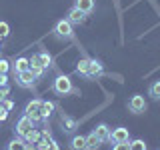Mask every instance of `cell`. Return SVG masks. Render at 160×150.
Here are the masks:
<instances>
[{"label":"cell","mask_w":160,"mask_h":150,"mask_svg":"<svg viewBox=\"0 0 160 150\" xmlns=\"http://www.w3.org/2000/svg\"><path fill=\"white\" fill-rule=\"evenodd\" d=\"M40 104H42V100L40 98H34V100H30V102L26 104V108H24V114L32 120L34 124H38V122H42V114H40Z\"/></svg>","instance_id":"2"},{"label":"cell","mask_w":160,"mask_h":150,"mask_svg":"<svg viewBox=\"0 0 160 150\" xmlns=\"http://www.w3.org/2000/svg\"><path fill=\"white\" fill-rule=\"evenodd\" d=\"M128 146H130V150H148L146 148V142H144L142 138H130L128 140Z\"/></svg>","instance_id":"18"},{"label":"cell","mask_w":160,"mask_h":150,"mask_svg":"<svg viewBox=\"0 0 160 150\" xmlns=\"http://www.w3.org/2000/svg\"><path fill=\"white\" fill-rule=\"evenodd\" d=\"M8 74H0V86H8Z\"/></svg>","instance_id":"31"},{"label":"cell","mask_w":160,"mask_h":150,"mask_svg":"<svg viewBox=\"0 0 160 150\" xmlns=\"http://www.w3.org/2000/svg\"><path fill=\"white\" fill-rule=\"evenodd\" d=\"M112 150H130V146H128V142H114Z\"/></svg>","instance_id":"27"},{"label":"cell","mask_w":160,"mask_h":150,"mask_svg":"<svg viewBox=\"0 0 160 150\" xmlns=\"http://www.w3.org/2000/svg\"><path fill=\"white\" fill-rule=\"evenodd\" d=\"M78 10H82L84 14H90L94 10V0H76V4H74Z\"/></svg>","instance_id":"15"},{"label":"cell","mask_w":160,"mask_h":150,"mask_svg":"<svg viewBox=\"0 0 160 150\" xmlns=\"http://www.w3.org/2000/svg\"><path fill=\"white\" fill-rule=\"evenodd\" d=\"M70 150H86V136L82 134H76L70 140Z\"/></svg>","instance_id":"14"},{"label":"cell","mask_w":160,"mask_h":150,"mask_svg":"<svg viewBox=\"0 0 160 150\" xmlns=\"http://www.w3.org/2000/svg\"><path fill=\"white\" fill-rule=\"evenodd\" d=\"M50 150H60V146H58L56 140H52V142H50Z\"/></svg>","instance_id":"32"},{"label":"cell","mask_w":160,"mask_h":150,"mask_svg":"<svg viewBox=\"0 0 160 150\" xmlns=\"http://www.w3.org/2000/svg\"><path fill=\"white\" fill-rule=\"evenodd\" d=\"M8 114H10V112H8V110L2 106V104H0V122H4V120L8 118Z\"/></svg>","instance_id":"30"},{"label":"cell","mask_w":160,"mask_h":150,"mask_svg":"<svg viewBox=\"0 0 160 150\" xmlns=\"http://www.w3.org/2000/svg\"><path fill=\"white\" fill-rule=\"evenodd\" d=\"M36 80H38V78L34 76L30 70H24V72L16 74V84H18V86H22V88H32Z\"/></svg>","instance_id":"7"},{"label":"cell","mask_w":160,"mask_h":150,"mask_svg":"<svg viewBox=\"0 0 160 150\" xmlns=\"http://www.w3.org/2000/svg\"><path fill=\"white\" fill-rule=\"evenodd\" d=\"M52 88H54V92L60 94V96H68V94H72V80H70L68 76H64V74H60V76L54 78V84H52Z\"/></svg>","instance_id":"1"},{"label":"cell","mask_w":160,"mask_h":150,"mask_svg":"<svg viewBox=\"0 0 160 150\" xmlns=\"http://www.w3.org/2000/svg\"><path fill=\"white\" fill-rule=\"evenodd\" d=\"M38 54V60H40V66L42 68H48L50 64H52V56H50V52H46V50H40Z\"/></svg>","instance_id":"17"},{"label":"cell","mask_w":160,"mask_h":150,"mask_svg":"<svg viewBox=\"0 0 160 150\" xmlns=\"http://www.w3.org/2000/svg\"><path fill=\"white\" fill-rule=\"evenodd\" d=\"M148 94H150V96H152L154 100H160V80H154V82L150 84Z\"/></svg>","instance_id":"23"},{"label":"cell","mask_w":160,"mask_h":150,"mask_svg":"<svg viewBox=\"0 0 160 150\" xmlns=\"http://www.w3.org/2000/svg\"><path fill=\"white\" fill-rule=\"evenodd\" d=\"M100 76H104V66H102V62H98V60H90L86 78H100Z\"/></svg>","instance_id":"8"},{"label":"cell","mask_w":160,"mask_h":150,"mask_svg":"<svg viewBox=\"0 0 160 150\" xmlns=\"http://www.w3.org/2000/svg\"><path fill=\"white\" fill-rule=\"evenodd\" d=\"M28 66H30V60L26 56H18L14 60V64H12L14 74H20V72H24V70H28Z\"/></svg>","instance_id":"13"},{"label":"cell","mask_w":160,"mask_h":150,"mask_svg":"<svg viewBox=\"0 0 160 150\" xmlns=\"http://www.w3.org/2000/svg\"><path fill=\"white\" fill-rule=\"evenodd\" d=\"M130 140V132L128 128L118 126V128H110V142H128Z\"/></svg>","instance_id":"6"},{"label":"cell","mask_w":160,"mask_h":150,"mask_svg":"<svg viewBox=\"0 0 160 150\" xmlns=\"http://www.w3.org/2000/svg\"><path fill=\"white\" fill-rule=\"evenodd\" d=\"M6 150H26V142H24V138H14L12 142H8Z\"/></svg>","instance_id":"20"},{"label":"cell","mask_w":160,"mask_h":150,"mask_svg":"<svg viewBox=\"0 0 160 150\" xmlns=\"http://www.w3.org/2000/svg\"><path fill=\"white\" fill-rule=\"evenodd\" d=\"M54 34H56L58 38H72V34H74V26L68 22L66 18H64V20H58L56 26H54Z\"/></svg>","instance_id":"4"},{"label":"cell","mask_w":160,"mask_h":150,"mask_svg":"<svg viewBox=\"0 0 160 150\" xmlns=\"http://www.w3.org/2000/svg\"><path fill=\"white\" fill-rule=\"evenodd\" d=\"M2 42H4V40H2V38H0V48H2Z\"/></svg>","instance_id":"33"},{"label":"cell","mask_w":160,"mask_h":150,"mask_svg":"<svg viewBox=\"0 0 160 150\" xmlns=\"http://www.w3.org/2000/svg\"><path fill=\"white\" fill-rule=\"evenodd\" d=\"M66 20H68L70 24H72V26H74V24H84V20H86V14H84L82 10H78L76 6H74V8H70V12H68Z\"/></svg>","instance_id":"9"},{"label":"cell","mask_w":160,"mask_h":150,"mask_svg":"<svg viewBox=\"0 0 160 150\" xmlns=\"http://www.w3.org/2000/svg\"><path fill=\"white\" fill-rule=\"evenodd\" d=\"M128 110H130V112H134V114H140V112L146 110V100H144L142 94H134V96H130Z\"/></svg>","instance_id":"5"},{"label":"cell","mask_w":160,"mask_h":150,"mask_svg":"<svg viewBox=\"0 0 160 150\" xmlns=\"http://www.w3.org/2000/svg\"><path fill=\"white\" fill-rule=\"evenodd\" d=\"M62 122H64V130H66V132H74V130L78 128V122L70 116H62Z\"/></svg>","instance_id":"21"},{"label":"cell","mask_w":160,"mask_h":150,"mask_svg":"<svg viewBox=\"0 0 160 150\" xmlns=\"http://www.w3.org/2000/svg\"><path fill=\"white\" fill-rule=\"evenodd\" d=\"M34 126H36V124H34L32 120L26 116V114H22V116L18 118V122L14 124V132H16V136H18V138H24V136H26V134H28Z\"/></svg>","instance_id":"3"},{"label":"cell","mask_w":160,"mask_h":150,"mask_svg":"<svg viewBox=\"0 0 160 150\" xmlns=\"http://www.w3.org/2000/svg\"><path fill=\"white\" fill-rule=\"evenodd\" d=\"M88 66H90V58H80L78 64H76V72L82 74V76H86V74H88Z\"/></svg>","instance_id":"19"},{"label":"cell","mask_w":160,"mask_h":150,"mask_svg":"<svg viewBox=\"0 0 160 150\" xmlns=\"http://www.w3.org/2000/svg\"><path fill=\"white\" fill-rule=\"evenodd\" d=\"M100 144H102V142H100V138L94 132H90L88 136H86V150H98Z\"/></svg>","instance_id":"16"},{"label":"cell","mask_w":160,"mask_h":150,"mask_svg":"<svg viewBox=\"0 0 160 150\" xmlns=\"http://www.w3.org/2000/svg\"><path fill=\"white\" fill-rule=\"evenodd\" d=\"M92 132L100 138V142H106V140H110V126H108V124H98Z\"/></svg>","instance_id":"12"},{"label":"cell","mask_w":160,"mask_h":150,"mask_svg":"<svg viewBox=\"0 0 160 150\" xmlns=\"http://www.w3.org/2000/svg\"><path fill=\"white\" fill-rule=\"evenodd\" d=\"M0 104H2V106H4V108H6V110H8V112H10V110H12V108H14V102H12V100H10V98H4V100H2V102H0Z\"/></svg>","instance_id":"29"},{"label":"cell","mask_w":160,"mask_h":150,"mask_svg":"<svg viewBox=\"0 0 160 150\" xmlns=\"http://www.w3.org/2000/svg\"><path fill=\"white\" fill-rule=\"evenodd\" d=\"M10 36V24L4 22V20H0V38H8Z\"/></svg>","instance_id":"24"},{"label":"cell","mask_w":160,"mask_h":150,"mask_svg":"<svg viewBox=\"0 0 160 150\" xmlns=\"http://www.w3.org/2000/svg\"><path fill=\"white\" fill-rule=\"evenodd\" d=\"M28 60H30V66H28V70H30V72H32L36 78H40V76L44 74V70H46V68H42V66H40L38 54H32V58H28Z\"/></svg>","instance_id":"10"},{"label":"cell","mask_w":160,"mask_h":150,"mask_svg":"<svg viewBox=\"0 0 160 150\" xmlns=\"http://www.w3.org/2000/svg\"><path fill=\"white\" fill-rule=\"evenodd\" d=\"M8 94H10V86H0V102L4 98H8Z\"/></svg>","instance_id":"28"},{"label":"cell","mask_w":160,"mask_h":150,"mask_svg":"<svg viewBox=\"0 0 160 150\" xmlns=\"http://www.w3.org/2000/svg\"><path fill=\"white\" fill-rule=\"evenodd\" d=\"M10 68H12V64H10L6 58H0V74H8Z\"/></svg>","instance_id":"25"},{"label":"cell","mask_w":160,"mask_h":150,"mask_svg":"<svg viewBox=\"0 0 160 150\" xmlns=\"http://www.w3.org/2000/svg\"><path fill=\"white\" fill-rule=\"evenodd\" d=\"M40 138H42V136H40V130H38L36 126H34V128L26 134V136H24V140H26V142H30V144H36Z\"/></svg>","instance_id":"22"},{"label":"cell","mask_w":160,"mask_h":150,"mask_svg":"<svg viewBox=\"0 0 160 150\" xmlns=\"http://www.w3.org/2000/svg\"><path fill=\"white\" fill-rule=\"evenodd\" d=\"M54 140V138H52ZM52 140H44V138H40L38 142H36V150H50V142Z\"/></svg>","instance_id":"26"},{"label":"cell","mask_w":160,"mask_h":150,"mask_svg":"<svg viewBox=\"0 0 160 150\" xmlns=\"http://www.w3.org/2000/svg\"><path fill=\"white\" fill-rule=\"evenodd\" d=\"M54 112V102L52 100H42V104H40V114H42V122H46V120L52 116Z\"/></svg>","instance_id":"11"}]
</instances>
